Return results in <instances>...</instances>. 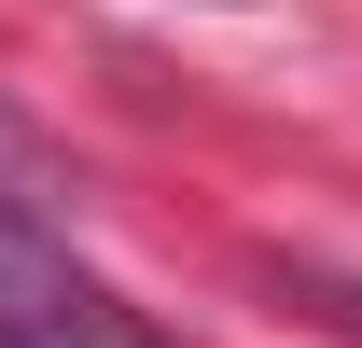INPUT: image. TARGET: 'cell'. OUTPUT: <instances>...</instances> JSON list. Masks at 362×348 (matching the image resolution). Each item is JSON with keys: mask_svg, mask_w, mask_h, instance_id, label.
<instances>
[{"mask_svg": "<svg viewBox=\"0 0 362 348\" xmlns=\"http://www.w3.org/2000/svg\"><path fill=\"white\" fill-rule=\"evenodd\" d=\"M56 195H70V181H56V153L14 126V112H0V237H42V223H56Z\"/></svg>", "mask_w": 362, "mask_h": 348, "instance_id": "obj_1", "label": "cell"}, {"mask_svg": "<svg viewBox=\"0 0 362 348\" xmlns=\"http://www.w3.org/2000/svg\"><path fill=\"white\" fill-rule=\"evenodd\" d=\"M320 306H334V320H349V335H362V293H320Z\"/></svg>", "mask_w": 362, "mask_h": 348, "instance_id": "obj_2", "label": "cell"}]
</instances>
